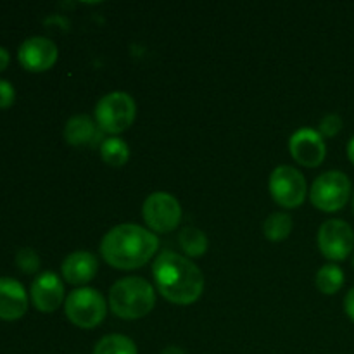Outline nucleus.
Instances as JSON below:
<instances>
[{
    "label": "nucleus",
    "mask_w": 354,
    "mask_h": 354,
    "mask_svg": "<svg viewBox=\"0 0 354 354\" xmlns=\"http://www.w3.org/2000/svg\"><path fill=\"white\" fill-rule=\"evenodd\" d=\"M152 277L161 296L173 304L187 306L203 296V272L182 254L161 252L152 265Z\"/></svg>",
    "instance_id": "obj_1"
},
{
    "label": "nucleus",
    "mask_w": 354,
    "mask_h": 354,
    "mask_svg": "<svg viewBox=\"0 0 354 354\" xmlns=\"http://www.w3.org/2000/svg\"><path fill=\"white\" fill-rule=\"evenodd\" d=\"M158 248L159 239L147 228L133 223L118 225L100 242L102 258L118 270L140 268L149 263Z\"/></svg>",
    "instance_id": "obj_2"
},
{
    "label": "nucleus",
    "mask_w": 354,
    "mask_h": 354,
    "mask_svg": "<svg viewBox=\"0 0 354 354\" xmlns=\"http://www.w3.org/2000/svg\"><path fill=\"white\" fill-rule=\"evenodd\" d=\"M156 304L154 287L140 277H127L111 287L109 308L118 318L138 320L152 311Z\"/></svg>",
    "instance_id": "obj_3"
},
{
    "label": "nucleus",
    "mask_w": 354,
    "mask_h": 354,
    "mask_svg": "<svg viewBox=\"0 0 354 354\" xmlns=\"http://www.w3.org/2000/svg\"><path fill=\"white\" fill-rule=\"evenodd\" d=\"M137 118V104L127 92H111L95 106V120L102 131L118 135L127 131Z\"/></svg>",
    "instance_id": "obj_4"
},
{
    "label": "nucleus",
    "mask_w": 354,
    "mask_h": 354,
    "mask_svg": "<svg viewBox=\"0 0 354 354\" xmlns=\"http://www.w3.org/2000/svg\"><path fill=\"white\" fill-rule=\"evenodd\" d=\"M66 317L80 328H93L102 324L107 313V304L102 294L90 287L71 290L64 301Z\"/></svg>",
    "instance_id": "obj_5"
},
{
    "label": "nucleus",
    "mask_w": 354,
    "mask_h": 354,
    "mask_svg": "<svg viewBox=\"0 0 354 354\" xmlns=\"http://www.w3.org/2000/svg\"><path fill=\"white\" fill-rule=\"evenodd\" d=\"M351 196V182L342 171H327L318 176L310 190L315 207L325 213H335L348 204Z\"/></svg>",
    "instance_id": "obj_6"
},
{
    "label": "nucleus",
    "mask_w": 354,
    "mask_h": 354,
    "mask_svg": "<svg viewBox=\"0 0 354 354\" xmlns=\"http://www.w3.org/2000/svg\"><path fill=\"white\" fill-rule=\"evenodd\" d=\"M142 214L151 230L166 234L175 230L182 221V206L171 194L154 192L145 199Z\"/></svg>",
    "instance_id": "obj_7"
},
{
    "label": "nucleus",
    "mask_w": 354,
    "mask_h": 354,
    "mask_svg": "<svg viewBox=\"0 0 354 354\" xmlns=\"http://www.w3.org/2000/svg\"><path fill=\"white\" fill-rule=\"evenodd\" d=\"M270 194L279 206L299 207L306 199V180L292 166H279L270 176Z\"/></svg>",
    "instance_id": "obj_8"
},
{
    "label": "nucleus",
    "mask_w": 354,
    "mask_h": 354,
    "mask_svg": "<svg viewBox=\"0 0 354 354\" xmlns=\"http://www.w3.org/2000/svg\"><path fill=\"white\" fill-rule=\"evenodd\" d=\"M318 248L330 261H342L354 249L351 225L342 220H328L318 230Z\"/></svg>",
    "instance_id": "obj_9"
},
{
    "label": "nucleus",
    "mask_w": 354,
    "mask_h": 354,
    "mask_svg": "<svg viewBox=\"0 0 354 354\" xmlns=\"http://www.w3.org/2000/svg\"><path fill=\"white\" fill-rule=\"evenodd\" d=\"M57 45L45 37H31L21 44L17 50V59L19 64L26 71L41 73L50 69L57 61Z\"/></svg>",
    "instance_id": "obj_10"
},
{
    "label": "nucleus",
    "mask_w": 354,
    "mask_h": 354,
    "mask_svg": "<svg viewBox=\"0 0 354 354\" xmlns=\"http://www.w3.org/2000/svg\"><path fill=\"white\" fill-rule=\"evenodd\" d=\"M289 151L299 165L306 166V168H317L324 162L327 145H325L320 131L313 130V128H301L290 137Z\"/></svg>",
    "instance_id": "obj_11"
},
{
    "label": "nucleus",
    "mask_w": 354,
    "mask_h": 354,
    "mask_svg": "<svg viewBox=\"0 0 354 354\" xmlns=\"http://www.w3.org/2000/svg\"><path fill=\"white\" fill-rule=\"evenodd\" d=\"M30 296L38 311L52 313L64 303V283L55 273H40L31 283Z\"/></svg>",
    "instance_id": "obj_12"
},
{
    "label": "nucleus",
    "mask_w": 354,
    "mask_h": 354,
    "mask_svg": "<svg viewBox=\"0 0 354 354\" xmlns=\"http://www.w3.org/2000/svg\"><path fill=\"white\" fill-rule=\"evenodd\" d=\"M28 311V294L23 283L2 277L0 279V320L16 322Z\"/></svg>",
    "instance_id": "obj_13"
},
{
    "label": "nucleus",
    "mask_w": 354,
    "mask_h": 354,
    "mask_svg": "<svg viewBox=\"0 0 354 354\" xmlns=\"http://www.w3.org/2000/svg\"><path fill=\"white\" fill-rule=\"evenodd\" d=\"M99 270V261L95 256L88 251H76L64 259L61 266L62 277L68 283L73 286H83L88 283L95 277Z\"/></svg>",
    "instance_id": "obj_14"
},
{
    "label": "nucleus",
    "mask_w": 354,
    "mask_h": 354,
    "mask_svg": "<svg viewBox=\"0 0 354 354\" xmlns=\"http://www.w3.org/2000/svg\"><path fill=\"white\" fill-rule=\"evenodd\" d=\"M64 138L68 144L75 145V147H83V145L97 142V138H100V131L97 130V124L92 118H88L86 114H78L66 123Z\"/></svg>",
    "instance_id": "obj_15"
},
{
    "label": "nucleus",
    "mask_w": 354,
    "mask_h": 354,
    "mask_svg": "<svg viewBox=\"0 0 354 354\" xmlns=\"http://www.w3.org/2000/svg\"><path fill=\"white\" fill-rule=\"evenodd\" d=\"M178 244L190 258H199L207 251V237L203 230L194 227L183 228L178 234Z\"/></svg>",
    "instance_id": "obj_16"
},
{
    "label": "nucleus",
    "mask_w": 354,
    "mask_h": 354,
    "mask_svg": "<svg viewBox=\"0 0 354 354\" xmlns=\"http://www.w3.org/2000/svg\"><path fill=\"white\" fill-rule=\"evenodd\" d=\"M100 156H102L106 165L120 168V166L127 165L128 159H130V149H128V144L124 140L118 137H111L106 138L100 145Z\"/></svg>",
    "instance_id": "obj_17"
},
{
    "label": "nucleus",
    "mask_w": 354,
    "mask_h": 354,
    "mask_svg": "<svg viewBox=\"0 0 354 354\" xmlns=\"http://www.w3.org/2000/svg\"><path fill=\"white\" fill-rule=\"evenodd\" d=\"M265 237L272 242H282L292 232V218L286 213H273L263 225Z\"/></svg>",
    "instance_id": "obj_18"
},
{
    "label": "nucleus",
    "mask_w": 354,
    "mask_h": 354,
    "mask_svg": "<svg viewBox=\"0 0 354 354\" xmlns=\"http://www.w3.org/2000/svg\"><path fill=\"white\" fill-rule=\"evenodd\" d=\"M93 354H138L137 346L127 335H106L97 342Z\"/></svg>",
    "instance_id": "obj_19"
},
{
    "label": "nucleus",
    "mask_w": 354,
    "mask_h": 354,
    "mask_svg": "<svg viewBox=\"0 0 354 354\" xmlns=\"http://www.w3.org/2000/svg\"><path fill=\"white\" fill-rule=\"evenodd\" d=\"M342 286H344V272L337 265H325L317 273L318 290L327 296L339 292Z\"/></svg>",
    "instance_id": "obj_20"
},
{
    "label": "nucleus",
    "mask_w": 354,
    "mask_h": 354,
    "mask_svg": "<svg viewBox=\"0 0 354 354\" xmlns=\"http://www.w3.org/2000/svg\"><path fill=\"white\" fill-rule=\"evenodd\" d=\"M16 266L23 273L28 275H33L40 268V256L37 254V251L30 248H23L16 252Z\"/></svg>",
    "instance_id": "obj_21"
},
{
    "label": "nucleus",
    "mask_w": 354,
    "mask_h": 354,
    "mask_svg": "<svg viewBox=\"0 0 354 354\" xmlns=\"http://www.w3.org/2000/svg\"><path fill=\"white\" fill-rule=\"evenodd\" d=\"M342 130V120L337 114H327L324 120L320 121V135L322 137H335L339 131Z\"/></svg>",
    "instance_id": "obj_22"
},
{
    "label": "nucleus",
    "mask_w": 354,
    "mask_h": 354,
    "mask_svg": "<svg viewBox=\"0 0 354 354\" xmlns=\"http://www.w3.org/2000/svg\"><path fill=\"white\" fill-rule=\"evenodd\" d=\"M16 100V90L7 80H0V109H7Z\"/></svg>",
    "instance_id": "obj_23"
},
{
    "label": "nucleus",
    "mask_w": 354,
    "mask_h": 354,
    "mask_svg": "<svg viewBox=\"0 0 354 354\" xmlns=\"http://www.w3.org/2000/svg\"><path fill=\"white\" fill-rule=\"evenodd\" d=\"M344 310H346V313H348V317L354 322V287L351 290H349L348 296H346Z\"/></svg>",
    "instance_id": "obj_24"
},
{
    "label": "nucleus",
    "mask_w": 354,
    "mask_h": 354,
    "mask_svg": "<svg viewBox=\"0 0 354 354\" xmlns=\"http://www.w3.org/2000/svg\"><path fill=\"white\" fill-rule=\"evenodd\" d=\"M9 62H10L9 52H7L3 47H0V73H2L7 66H9Z\"/></svg>",
    "instance_id": "obj_25"
},
{
    "label": "nucleus",
    "mask_w": 354,
    "mask_h": 354,
    "mask_svg": "<svg viewBox=\"0 0 354 354\" xmlns=\"http://www.w3.org/2000/svg\"><path fill=\"white\" fill-rule=\"evenodd\" d=\"M161 354H185L182 348H178V346H168V348L162 349Z\"/></svg>",
    "instance_id": "obj_26"
},
{
    "label": "nucleus",
    "mask_w": 354,
    "mask_h": 354,
    "mask_svg": "<svg viewBox=\"0 0 354 354\" xmlns=\"http://www.w3.org/2000/svg\"><path fill=\"white\" fill-rule=\"evenodd\" d=\"M348 158H349V161L354 165V137L349 140V144H348Z\"/></svg>",
    "instance_id": "obj_27"
},
{
    "label": "nucleus",
    "mask_w": 354,
    "mask_h": 354,
    "mask_svg": "<svg viewBox=\"0 0 354 354\" xmlns=\"http://www.w3.org/2000/svg\"><path fill=\"white\" fill-rule=\"evenodd\" d=\"M353 266H354V258H353Z\"/></svg>",
    "instance_id": "obj_28"
}]
</instances>
